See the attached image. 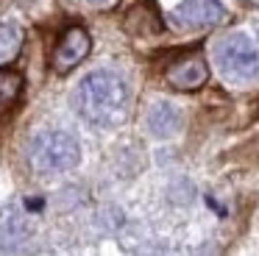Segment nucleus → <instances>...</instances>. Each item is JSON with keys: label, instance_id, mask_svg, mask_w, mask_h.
I'll use <instances>...</instances> for the list:
<instances>
[{"label": "nucleus", "instance_id": "f257e3e1", "mask_svg": "<svg viewBox=\"0 0 259 256\" xmlns=\"http://www.w3.org/2000/svg\"><path fill=\"white\" fill-rule=\"evenodd\" d=\"M73 106L90 125L112 128L125 120L128 111V87L112 70H95L75 87Z\"/></svg>", "mask_w": 259, "mask_h": 256}, {"label": "nucleus", "instance_id": "f03ea898", "mask_svg": "<svg viewBox=\"0 0 259 256\" xmlns=\"http://www.w3.org/2000/svg\"><path fill=\"white\" fill-rule=\"evenodd\" d=\"M28 159L36 173H67L81 161L78 139L62 128H48L31 139Z\"/></svg>", "mask_w": 259, "mask_h": 256}, {"label": "nucleus", "instance_id": "7ed1b4c3", "mask_svg": "<svg viewBox=\"0 0 259 256\" xmlns=\"http://www.w3.org/2000/svg\"><path fill=\"white\" fill-rule=\"evenodd\" d=\"M214 61L231 81H251L259 72V53L245 33H229L220 39L214 48Z\"/></svg>", "mask_w": 259, "mask_h": 256}, {"label": "nucleus", "instance_id": "20e7f679", "mask_svg": "<svg viewBox=\"0 0 259 256\" xmlns=\"http://www.w3.org/2000/svg\"><path fill=\"white\" fill-rule=\"evenodd\" d=\"M90 48H92V39H90V31L78 22L67 25L62 31V36L56 39L51 50V67L56 72H70L73 67H78L81 61L90 56Z\"/></svg>", "mask_w": 259, "mask_h": 256}, {"label": "nucleus", "instance_id": "39448f33", "mask_svg": "<svg viewBox=\"0 0 259 256\" xmlns=\"http://www.w3.org/2000/svg\"><path fill=\"white\" fill-rule=\"evenodd\" d=\"M164 81L179 92H198L209 81V64L201 50H187L176 56L164 70Z\"/></svg>", "mask_w": 259, "mask_h": 256}, {"label": "nucleus", "instance_id": "423d86ee", "mask_svg": "<svg viewBox=\"0 0 259 256\" xmlns=\"http://www.w3.org/2000/svg\"><path fill=\"white\" fill-rule=\"evenodd\" d=\"M226 20V9L220 0H184L170 11V22L181 31H203Z\"/></svg>", "mask_w": 259, "mask_h": 256}, {"label": "nucleus", "instance_id": "0eeeda50", "mask_svg": "<svg viewBox=\"0 0 259 256\" xmlns=\"http://www.w3.org/2000/svg\"><path fill=\"white\" fill-rule=\"evenodd\" d=\"M31 234V215L25 203H12L0 211V245H12L23 242Z\"/></svg>", "mask_w": 259, "mask_h": 256}, {"label": "nucleus", "instance_id": "6e6552de", "mask_svg": "<svg viewBox=\"0 0 259 256\" xmlns=\"http://www.w3.org/2000/svg\"><path fill=\"white\" fill-rule=\"evenodd\" d=\"M148 128H151L153 137H162V139L173 137L181 128V111L173 103L162 100V103L151 106V111H148Z\"/></svg>", "mask_w": 259, "mask_h": 256}, {"label": "nucleus", "instance_id": "1a4fd4ad", "mask_svg": "<svg viewBox=\"0 0 259 256\" xmlns=\"http://www.w3.org/2000/svg\"><path fill=\"white\" fill-rule=\"evenodd\" d=\"M23 87H25L23 72L9 70V67H0V114H9V111L20 103Z\"/></svg>", "mask_w": 259, "mask_h": 256}, {"label": "nucleus", "instance_id": "9d476101", "mask_svg": "<svg viewBox=\"0 0 259 256\" xmlns=\"http://www.w3.org/2000/svg\"><path fill=\"white\" fill-rule=\"evenodd\" d=\"M23 48V31L17 25H0V67L17 59Z\"/></svg>", "mask_w": 259, "mask_h": 256}, {"label": "nucleus", "instance_id": "9b49d317", "mask_svg": "<svg viewBox=\"0 0 259 256\" xmlns=\"http://www.w3.org/2000/svg\"><path fill=\"white\" fill-rule=\"evenodd\" d=\"M92 3H106V0H92Z\"/></svg>", "mask_w": 259, "mask_h": 256}]
</instances>
